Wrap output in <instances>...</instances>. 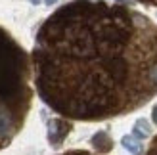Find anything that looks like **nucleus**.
<instances>
[{
  "instance_id": "nucleus-3",
  "label": "nucleus",
  "mask_w": 157,
  "mask_h": 155,
  "mask_svg": "<svg viewBox=\"0 0 157 155\" xmlns=\"http://www.w3.org/2000/svg\"><path fill=\"white\" fill-rule=\"evenodd\" d=\"M71 130V123L65 119H54L50 121V132H48V140L52 146H59L63 142V138L69 134Z\"/></svg>"
},
{
  "instance_id": "nucleus-10",
  "label": "nucleus",
  "mask_w": 157,
  "mask_h": 155,
  "mask_svg": "<svg viewBox=\"0 0 157 155\" xmlns=\"http://www.w3.org/2000/svg\"><path fill=\"white\" fill-rule=\"evenodd\" d=\"M54 2H56V0H46V4H48V6H52Z\"/></svg>"
},
{
  "instance_id": "nucleus-2",
  "label": "nucleus",
  "mask_w": 157,
  "mask_h": 155,
  "mask_svg": "<svg viewBox=\"0 0 157 155\" xmlns=\"http://www.w3.org/2000/svg\"><path fill=\"white\" fill-rule=\"evenodd\" d=\"M31 63L23 46L0 27V149L21 130L33 100Z\"/></svg>"
},
{
  "instance_id": "nucleus-7",
  "label": "nucleus",
  "mask_w": 157,
  "mask_h": 155,
  "mask_svg": "<svg viewBox=\"0 0 157 155\" xmlns=\"http://www.w3.org/2000/svg\"><path fill=\"white\" fill-rule=\"evenodd\" d=\"M63 155H92V153H88V151H67Z\"/></svg>"
},
{
  "instance_id": "nucleus-4",
  "label": "nucleus",
  "mask_w": 157,
  "mask_h": 155,
  "mask_svg": "<svg viewBox=\"0 0 157 155\" xmlns=\"http://www.w3.org/2000/svg\"><path fill=\"white\" fill-rule=\"evenodd\" d=\"M92 146L96 149H100V151H109L111 146H113V142H111V138L107 136V132H98L92 138Z\"/></svg>"
},
{
  "instance_id": "nucleus-11",
  "label": "nucleus",
  "mask_w": 157,
  "mask_h": 155,
  "mask_svg": "<svg viewBox=\"0 0 157 155\" xmlns=\"http://www.w3.org/2000/svg\"><path fill=\"white\" fill-rule=\"evenodd\" d=\"M31 2H33V4H38V2H40V0H31Z\"/></svg>"
},
{
  "instance_id": "nucleus-1",
  "label": "nucleus",
  "mask_w": 157,
  "mask_h": 155,
  "mask_svg": "<svg viewBox=\"0 0 157 155\" xmlns=\"http://www.w3.org/2000/svg\"><path fill=\"white\" fill-rule=\"evenodd\" d=\"M40 100L65 119L130 113L157 94V25L105 0H71L40 25L31 54Z\"/></svg>"
},
{
  "instance_id": "nucleus-9",
  "label": "nucleus",
  "mask_w": 157,
  "mask_h": 155,
  "mask_svg": "<svg viewBox=\"0 0 157 155\" xmlns=\"http://www.w3.org/2000/svg\"><path fill=\"white\" fill-rule=\"evenodd\" d=\"M153 121L157 123V107H153Z\"/></svg>"
},
{
  "instance_id": "nucleus-8",
  "label": "nucleus",
  "mask_w": 157,
  "mask_h": 155,
  "mask_svg": "<svg viewBox=\"0 0 157 155\" xmlns=\"http://www.w3.org/2000/svg\"><path fill=\"white\" fill-rule=\"evenodd\" d=\"M142 4H151V6H157V0H138Z\"/></svg>"
},
{
  "instance_id": "nucleus-5",
  "label": "nucleus",
  "mask_w": 157,
  "mask_h": 155,
  "mask_svg": "<svg viewBox=\"0 0 157 155\" xmlns=\"http://www.w3.org/2000/svg\"><path fill=\"white\" fill-rule=\"evenodd\" d=\"M123 146H124L127 149H130L132 153H140V151H142V146H140L134 138H130V136H124V138H123Z\"/></svg>"
},
{
  "instance_id": "nucleus-6",
  "label": "nucleus",
  "mask_w": 157,
  "mask_h": 155,
  "mask_svg": "<svg viewBox=\"0 0 157 155\" xmlns=\"http://www.w3.org/2000/svg\"><path fill=\"white\" fill-rule=\"evenodd\" d=\"M146 155H157V136L151 140V144H150V149H147V153Z\"/></svg>"
}]
</instances>
